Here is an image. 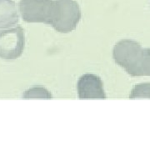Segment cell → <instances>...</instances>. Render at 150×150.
Instances as JSON below:
<instances>
[{"mask_svg": "<svg viewBox=\"0 0 150 150\" xmlns=\"http://www.w3.org/2000/svg\"><path fill=\"white\" fill-rule=\"evenodd\" d=\"M112 59L132 77L150 76V48H143L135 40L118 41L112 49Z\"/></svg>", "mask_w": 150, "mask_h": 150, "instance_id": "1", "label": "cell"}, {"mask_svg": "<svg viewBox=\"0 0 150 150\" xmlns=\"http://www.w3.org/2000/svg\"><path fill=\"white\" fill-rule=\"evenodd\" d=\"M81 18L79 4L74 0L54 1V17L51 26L57 32L68 33L74 30Z\"/></svg>", "mask_w": 150, "mask_h": 150, "instance_id": "2", "label": "cell"}, {"mask_svg": "<svg viewBox=\"0 0 150 150\" xmlns=\"http://www.w3.org/2000/svg\"><path fill=\"white\" fill-rule=\"evenodd\" d=\"M19 10L27 23H43L51 25L54 11L53 0H20Z\"/></svg>", "mask_w": 150, "mask_h": 150, "instance_id": "3", "label": "cell"}, {"mask_svg": "<svg viewBox=\"0 0 150 150\" xmlns=\"http://www.w3.org/2000/svg\"><path fill=\"white\" fill-rule=\"evenodd\" d=\"M25 47V31L21 26L0 29V58L17 59Z\"/></svg>", "mask_w": 150, "mask_h": 150, "instance_id": "4", "label": "cell"}, {"mask_svg": "<svg viewBox=\"0 0 150 150\" xmlns=\"http://www.w3.org/2000/svg\"><path fill=\"white\" fill-rule=\"evenodd\" d=\"M79 99H105L106 94L102 79L95 74H85L77 83Z\"/></svg>", "mask_w": 150, "mask_h": 150, "instance_id": "5", "label": "cell"}, {"mask_svg": "<svg viewBox=\"0 0 150 150\" xmlns=\"http://www.w3.org/2000/svg\"><path fill=\"white\" fill-rule=\"evenodd\" d=\"M19 14L16 4L13 0H0V29L17 24Z\"/></svg>", "mask_w": 150, "mask_h": 150, "instance_id": "6", "label": "cell"}, {"mask_svg": "<svg viewBox=\"0 0 150 150\" xmlns=\"http://www.w3.org/2000/svg\"><path fill=\"white\" fill-rule=\"evenodd\" d=\"M23 99H51L52 94L45 88L33 87L24 92L22 95Z\"/></svg>", "mask_w": 150, "mask_h": 150, "instance_id": "7", "label": "cell"}, {"mask_svg": "<svg viewBox=\"0 0 150 150\" xmlns=\"http://www.w3.org/2000/svg\"><path fill=\"white\" fill-rule=\"evenodd\" d=\"M130 99L150 98V83L145 82L134 86L129 94Z\"/></svg>", "mask_w": 150, "mask_h": 150, "instance_id": "8", "label": "cell"}]
</instances>
